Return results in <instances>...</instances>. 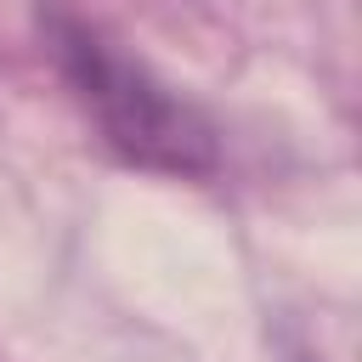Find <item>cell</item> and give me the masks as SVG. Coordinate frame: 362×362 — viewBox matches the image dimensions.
Segmentation results:
<instances>
[{"label": "cell", "mask_w": 362, "mask_h": 362, "mask_svg": "<svg viewBox=\"0 0 362 362\" xmlns=\"http://www.w3.org/2000/svg\"><path fill=\"white\" fill-rule=\"evenodd\" d=\"M40 23H45V45L62 79L74 85L79 107L96 119L102 141L119 158L158 175H209L221 164L215 124L192 102H181L153 68L124 57L102 28H90L68 6H51Z\"/></svg>", "instance_id": "obj_1"}]
</instances>
